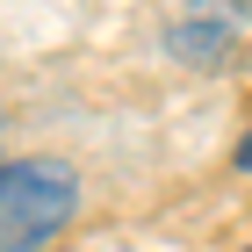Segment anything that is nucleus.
Wrapping results in <instances>:
<instances>
[{"instance_id": "obj_1", "label": "nucleus", "mask_w": 252, "mask_h": 252, "mask_svg": "<svg viewBox=\"0 0 252 252\" xmlns=\"http://www.w3.org/2000/svg\"><path fill=\"white\" fill-rule=\"evenodd\" d=\"M79 180L58 158H15L0 166V252H36L72 223Z\"/></svg>"}, {"instance_id": "obj_2", "label": "nucleus", "mask_w": 252, "mask_h": 252, "mask_svg": "<svg viewBox=\"0 0 252 252\" xmlns=\"http://www.w3.org/2000/svg\"><path fill=\"white\" fill-rule=\"evenodd\" d=\"M238 36H245V7H238V0H188V15L166 29V51H173L180 65L216 72V65L238 51Z\"/></svg>"}, {"instance_id": "obj_3", "label": "nucleus", "mask_w": 252, "mask_h": 252, "mask_svg": "<svg viewBox=\"0 0 252 252\" xmlns=\"http://www.w3.org/2000/svg\"><path fill=\"white\" fill-rule=\"evenodd\" d=\"M238 166H252V137H245V144H238Z\"/></svg>"}]
</instances>
